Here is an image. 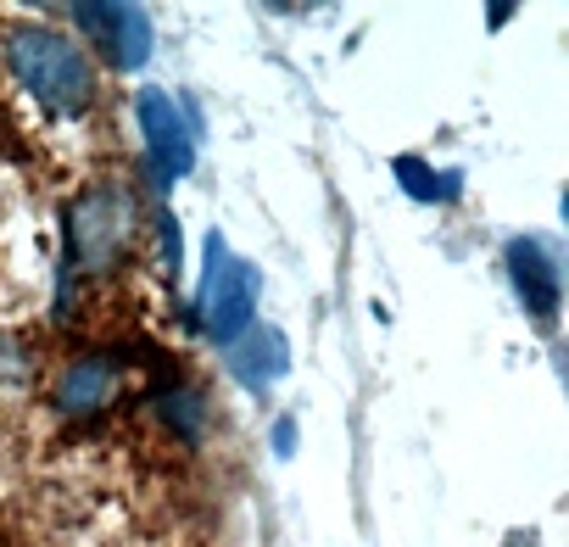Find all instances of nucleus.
<instances>
[{
	"mask_svg": "<svg viewBox=\"0 0 569 547\" xmlns=\"http://www.w3.org/2000/svg\"><path fill=\"white\" fill-rule=\"evenodd\" d=\"M79 23L107 46L118 68H146L151 57V18L140 7H79Z\"/></svg>",
	"mask_w": 569,
	"mask_h": 547,
	"instance_id": "nucleus-5",
	"label": "nucleus"
},
{
	"mask_svg": "<svg viewBox=\"0 0 569 547\" xmlns=\"http://www.w3.org/2000/svg\"><path fill=\"white\" fill-rule=\"evenodd\" d=\"M134 240V196L129 185H96L68 207V257L90 274L112 268Z\"/></svg>",
	"mask_w": 569,
	"mask_h": 547,
	"instance_id": "nucleus-2",
	"label": "nucleus"
},
{
	"mask_svg": "<svg viewBox=\"0 0 569 547\" xmlns=\"http://www.w3.org/2000/svg\"><path fill=\"white\" fill-rule=\"evenodd\" d=\"M29 375V358H23V347L0 330V380H23Z\"/></svg>",
	"mask_w": 569,
	"mask_h": 547,
	"instance_id": "nucleus-11",
	"label": "nucleus"
},
{
	"mask_svg": "<svg viewBox=\"0 0 569 547\" xmlns=\"http://www.w3.org/2000/svg\"><path fill=\"white\" fill-rule=\"evenodd\" d=\"M508 268H513L519 302H525L541 325H552V314H558V262L547 257V246H541L536 235H519V240L508 246Z\"/></svg>",
	"mask_w": 569,
	"mask_h": 547,
	"instance_id": "nucleus-6",
	"label": "nucleus"
},
{
	"mask_svg": "<svg viewBox=\"0 0 569 547\" xmlns=\"http://www.w3.org/2000/svg\"><path fill=\"white\" fill-rule=\"evenodd\" d=\"M162 257H168V274H179V223L162 218Z\"/></svg>",
	"mask_w": 569,
	"mask_h": 547,
	"instance_id": "nucleus-12",
	"label": "nucleus"
},
{
	"mask_svg": "<svg viewBox=\"0 0 569 547\" xmlns=\"http://www.w3.org/2000/svg\"><path fill=\"white\" fill-rule=\"evenodd\" d=\"M257 286H262L257 268L240 262L229 251V240L212 229L207 235V280H201V330L212 341L234 347L251 330V319H257Z\"/></svg>",
	"mask_w": 569,
	"mask_h": 547,
	"instance_id": "nucleus-3",
	"label": "nucleus"
},
{
	"mask_svg": "<svg viewBox=\"0 0 569 547\" xmlns=\"http://www.w3.org/2000/svg\"><path fill=\"white\" fill-rule=\"evenodd\" d=\"M118 380H123V358H112V352L79 358V364L62 375V386H57V408H62V414H96V408L112 402Z\"/></svg>",
	"mask_w": 569,
	"mask_h": 547,
	"instance_id": "nucleus-7",
	"label": "nucleus"
},
{
	"mask_svg": "<svg viewBox=\"0 0 569 547\" xmlns=\"http://www.w3.org/2000/svg\"><path fill=\"white\" fill-rule=\"evenodd\" d=\"M157 414H162L179 436H190V441L201 436V419H207V408H201V397H196V391H168V397L157 402Z\"/></svg>",
	"mask_w": 569,
	"mask_h": 547,
	"instance_id": "nucleus-9",
	"label": "nucleus"
},
{
	"mask_svg": "<svg viewBox=\"0 0 569 547\" xmlns=\"http://www.w3.org/2000/svg\"><path fill=\"white\" fill-rule=\"evenodd\" d=\"M134 112H140V129H146V146H151L157 179H179V173H190V162H196V140H190L184 112L168 101V90H140Z\"/></svg>",
	"mask_w": 569,
	"mask_h": 547,
	"instance_id": "nucleus-4",
	"label": "nucleus"
},
{
	"mask_svg": "<svg viewBox=\"0 0 569 547\" xmlns=\"http://www.w3.org/2000/svg\"><path fill=\"white\" fill-rule=\"evenodd\" d=\"M397 179H402L419 201H436V190H441V179H436L425 162H413V157H402V162H397Z\"/></svg>",
	"mask_w": 569,
	"mask_h": 547,
	"instance_id": "nucleus-10",
	"label": "nucleus"
},
{
	"mask_svg": "<svg viewBox=\"0 0 569 547\" xmlns=\"http://www.w3.org/2000/svg\"><path fill=\"white\" fill-rule=\"evenodd\" d=\"M229 364H234V375H240L246 386H273L284 369H291V347H284V336H279V330L251 325V330H246V341H234V347H229Z\"/></svg>",
	"mask_w": 569,
	"mask_h": 547,
	"instance_id": "nucleus-8",
	"label": "nucleus"
},
{
	"mask_svg": "<svg viewBox=\"0 0 569 547\" xmlns=\"http://www.w3.org/2000/svg\"><path fill=\"white\" fill-rule=\"evenodd\" d=\"M7 62H12V73L23 79V90H29L40 107H51V112H62V118L90 112L96 79H90L84 51H79L68 34L40 29V23H18V29L7 34Z\"/></svg>",
	"mask_w": 569,
	"mask_h": 547,
	"instance_id": "nucleus-1",
	"label": "nucleus"
}]
</instances>
